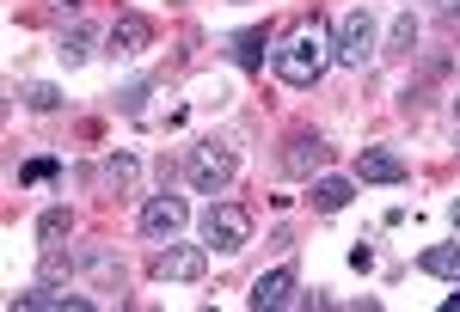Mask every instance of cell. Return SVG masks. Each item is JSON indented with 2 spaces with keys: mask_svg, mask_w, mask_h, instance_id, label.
Instances as JSON below:
<instances>
[{
  "mask_svg": "<svg viewBox=\"0 0 460 312\" xmlns=\"http://www.w3.org/2000/svg\"><path fill=\"white\" fill-rule=\"evenodd\" d=\"M325 62H332V37L319 31V25H301V31L288 37L283 49L270 56V68H277V80L283 86H295V92H307V86H319V74H325Z\"/></svg>",
  "mask_w": 460,
  "mask_h": 312,
  "instance_id": "1",
  "label": "cell"
},
{
  "mask_svg": "<svg viewBox=\"0 0 460 312\" xmlns=\"http://www.w3.org/2000/svg\"><path fill=\"white\" fill-rule=\"evenodd\" d=\"M332 62H344V68H368V62H375V19H368V6H350V13L338 19Z\"/></svg>",
  "mask_w": 460,
  "mask_h": 312,
  "instance_id": "2",
  "label": "cell"
},
{
  "mask_svg": "<svg viewBox=\"0 0 460 312\" xmlns=\"http://www.w3.org/2000/svg\"><path fill=\"white\" fill-rule=\"evenodd\" d=\"M234 172H240V160H234V147H227V141H197V147H190V184H197L203 196L227 190Z\"/></svg>",
  "mask_w": 460,
  "mask_h": 312,
  "instance_id": "3",
  "label": "cell"
},
{
  "mask_svg": "<svg viewBox=\"0 0 460 312\" xmlns=\"http://www.w3.org/2000/svg\"><path fill=\"white\" fill-rule=\"evenodd\" d=\"M252 239V214L240 203H209V214H203V245H215V251H240V245Z\"/></svg>",
  "mask_w": 460,
  "mask_h": 312,
  "instance_id": "4",
  "label": "cell"
},
{
  "mask_svg": "<svg viewBox=\"0 0 460 312\" xmlns=\"http://www.w3.org/2000/svg\"><path fill=\"white\" fill-rule=\"evenodd\" d=\"M147 270H154V282H203V270H209V251H203V245H160V251H154V264H147Z\"/></svg>",
  "mask_w": 460,
  "mask_h": 312,
  "instance_id": "5",
  "label": "cell"
},
{
  "mask_svg": "<svg viewBox=\"0 0 460 312\" xmlns=\"http://www.w3.org/2000/svg\"><path fill=\"white\" fill-rule=\"evenodd\" d=\"M184 221H190V208H184V196H147L142 203V233L154 245H166L184 233Z\"/></svg>",
  "mask_w": 460,
  "mask_h": 312,
  "instance_id": "6",
  "label": "cell"
},
{
  "mask_svg": "<svg viewBox=\"0 0 460 312\" xmlns=\"http://www.w3.org/2000/svg\"><path fill=\"white\" fill-rule=\"evenodd\" d=\"M325 160H332L325 135H314V129H295V135H288V147H283V172L288 178H314Z\"/></svg>",
  "mask_w": 460,
  "mask_h": 312,
  "instance_id": "7",
  "label": "cell"
},
{
  "mask_svg": "<svg viewBox=\"0 0 460 312\" xmlns=\"http://www.w3.org/2000/svg\"><path fill=\"white\" fill-rule=\"evenodd\" d=\"M86 312L93 307V294H62V288H49V282H37V288H25V294H13V312Z\"/></svg>",
  "mask_w": 460,
  "mask_h": 312,
  "instance_id": "8",
  "label": "cell"
},
{
  "mask_svg": "<svg viewBox=\"0 0 460 312\" xmlns=\"http://www.w3.org/2000/svg\"><path fill=\"white\" fill-rule=\"evenodd\" d=\"M356 184H405V160L387 147H362L356 153Z\"/></svg>",
  "mask_w": 460,
  "mask_h": 312,
  "instance_id": "9",
  "label": "cell"
},
{
  "mask_svg": "<svg viewBox=\"0 0 460 312\" xmlns=\"http://www.w3.org/2000/svg\"><path fill=\"white\" fill-rule=\"evenodd\" d=\"M105 43H111V56H142L147 43H154V19H142V13H123V19L105 31Z\"/></svg>",
  "mask_w": 460,
  "mask_h": 312,
  "instance_id": "10",
  "label": "cell"
},
{
  "mask_svg": "<svg viewBox=\"0 0 460 312\" xmlns=\"http://www.w3.org/2000/svg\"><path fill=\"white\" fill-rule=\"evenodd\" d=\"M288 300H295V264H283V270L252 282V307L258 312H277V307H288Z\"/></svg>",
  "mask_w": 460,
  "mask_h": 312,
  "instance_id": "11",
  "label": "cell"
},
{
  "mask_svg": "<svg viewBox=\"0 0 460 312\" xmlns=\"http://www.w3.org/2000/svg\"><path fill=\"white\" fill-rule=\"evenodd\" d=\"M264 49H270V25H246V31L227 37V56L240 68H264Z\"/></svg>",
  "mask_w": 460,
  "mask_h": 312,
  "instance_id": "12",
  "label": "cell"
},
{
  "mask_svg": "<svg viewBox=\"0 0 460 312\" xmlns=\"http://www.w3.org/2000/svg\"><path fill=\"white\" fill-rule=\"evenodd\" d=\"M350 178H314V208L319 214H338V208H350Z\"/></svg>",
  "mask_w": 460,
  "mask_h": 312,
  "instance_id": "13",
  "label": "cell"
},
{
  "mask_svg": "<svg viewBox=\"0 0 460 312\" xmlns=\"http://www.w3.org/2000/svg\"><path fill=\"white\" fill-rule=\"evenodd\" d=\"M418 270L442 276V282H460V245H429L424 257H418Z\"/></svg>",
  "mask_w": 460,
  "mask_h": 312,
  "instance_id": "14",
  "label": "cell"
},
{
  "mask_svg": "<svg viewBox=\"0 0 460 312\" xmlns=\"http://www.w3.org/2000/svg\"><path fill=\"white\" fill-rule=\"evenodd\" d=\"M105 190H117V196H129V190H136V160H129V153H111L105 160Z\"/></svg>",
  "mask_w": 460,
  "mask_h": 312,
  "instance_id": "15",
  "label": "cell"
},
{
  "mask_svg": "<svg viewBox=\"0 0 460 312\" xmlns=\"http://www.w3.org/2000/svg\"><path fill=\"white\" fill-rule=\"evenodd\" d=\"M68 227H74V214H68L62 203H56V208H43V214H37V239H43V245L68 239Z\"/></svg>",
  "mask_w": 460,
  "mask_h": 312,
  "instance_id": "16",
  "label": "cell"
},
{
  "mask_svg": "<svg viewBox=\"0 0 460 312\" xmlns=\"http://www.w3.org/2000/svg\"><path fill=\"white\" fill-rule=\"evenodd\" d=\"M86 49H93V31H86V25H74V31L62 37V62H68V68H74V62H86Z\"/></svg>",
  "mask_w": 460,
  "mask_h": 312,
  "instance_id": "17",
  "label": "cell"
},
{
  "mask_svg": "<svg viewBox=\"0 0 460 312\" xmlns=\"http://www.w3.org/2000/svg\"><path fill=\"white\" fill-rule=\"evenodd\" d=\"M25 104H31V110H62V92H56L49 80H31V86H25Z\"/></svg>",
  "mask_w": 460,
  "mask_h": 312,
  "instance_id": "18",
  "label": "cell"
},
{
  "mask_svg": "<svg viewBox=\"0 0 460 312\" xmlns=\"http://www.w3.org/2000/svg\"><path fill=\"white\" fill-rule=\"evenodd\" d=\"M411 43H418V19H411V13H405V19H399V25H393V49H411Z\"/></svg>",
  "mask_w": 460,
  "mask_h": 312,
  "instance_id": "19",
  "label": "cell"
},
{
  "mask_svg": "<svg viewBox=\"0 0 460 312\" xmlns=\"http://www.w3.org/2000/svg\"><path fill=\"white\" fill-rule=\"evenodd\" d=\"M19 178H25V184H49V178H56V160H31Z\"/></svg>",
  "mask_w": 460,
  "mask_h": 312,
  "instance_id": "20",
  "label": "cell"
},
{
  "mask_svg": "<svg viewBox=\"0 0 460 312\" xmlns=\"http://www.w3.org/2000/svg\"><path fill=\"white\" fill-rule=\"evenodd\" d=\"M68 270H74L68 257H56V251H49V257H43V282H49V276H68Z\"/></svg>",
  "mask_w": 460,
  "mask_h": 312,
  "instance_id": "21",
  "label": "cell"
},
{
  "mask_svg": "<svg viewBox=\"0 0 460 312\" xmlns=\"http://www.w3.org/2000/svg\"><path fill=\"white\" fill-rule=\"evenodd\" d=\"M442 307H448V312H460V288H455V294H448V300H442Z\"/></svg>",
  "mask_w": 460,
  "mask_h": 312,
  "instance_id": "22",
  "label": "cell"
},
{
  "mask_svg": "<svg viewBox=\"0 0 460 312\" xmlns=\"http://www.w3.org/2000/svg\"><path fill=\"white\" fill-rule=\"evenodd\" d=\"M455 233H460V196H455Z\"/></svg>",
  "mask_w": 460,
  "mask_h": 312,
  "instance_id": "23",
  "label": "cell"
},
{
  "mask_svg": "<svg viewBox=\"0 0 460 312\" xmlns=\"http://www.w3.org/2000/svg\"><path fill=\"white\" fill-rule=\"evenodd\" d=\"M448 13H455V19H460V0H448Z\"/></svg>",
  "mask_w": 460,
  "mask_h": 312,
  "instance_id": "24",
  "label": "cell"
},
{
  "mask_svg": "<svg viewBox=\"0 0 460 312\" xmlns=\"http://www.w3.org/2000/svg\"><path fill=\"white\" fill-rule=\"evenodd\" d=\"M455 110H460V99H455Z\"/></svg>",
  "mask_w": 460,
  "mask_h": 312,
  "instance_id": "25",
  "label": "cell"
}]
</instances>
